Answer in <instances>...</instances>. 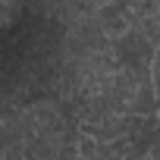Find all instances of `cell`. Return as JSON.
Returning a JSON list of instances; mask_svg holds the SVG:
<instances>
[{
  "label": "cell",
  "mask_w": 160,
  "mask_h": 160,
  "mask_svg": "<svg viewBox=\"0 0 160 160\" xmlns=\"http://www.w3.org/2000/svg\"><path fill=\"white\" fill-rule=\"evenodd\" d=\"M91 16H94V22H98L101 35H104L110 44H113V41H119L122 35H129V32L135 28V16H132V10H129V7H122L119 0H110V3L98 7Z\"/></svg>",
  "instance_id": "1"
},
{
  "label": "cell",
  "mask_w": 160,
  "mask_h": 160,
  "mask_svg": "<svg viewBox=\"0 0 160 160\" xmlns=\"http://www.w3.org/2000/svg\"><path fill=\"white\" fill-rule=\"evenodd\" d=\"M129 113H132V116H154V113H157L154 78H144V82L135 88V94H132V101H129Z\"/></svg>",
  "instance_id": "2"
},
{
  "label": "cell",
  "mask_w": 160,
  "mask_h": 160,
  "mask_svg": "<svg viewBox=\"0 0 160 160\" xmlns=\"http://www.w3.org/2000/svg\"><path fill=\"white\" fill-rule=\"evenodd\" d=\"M0 160H25V141L0 148Z\"/></svg>",
  "instance_id": "3"
}]
</instances>
